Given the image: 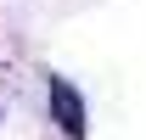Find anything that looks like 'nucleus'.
<instances>
[{"instance_id":"obj_1","label":"nucleus","mask_w":146,"mask_h":140,"mask_svg":"<svg viewBox=\"0 0 146 140\" xmlns=\"http://www.w3.org/2000/svg\"><path fill=\"white\" fill-rule=\"evenodd\" d=\"M51 118L68 129V140H84V101L68 79H51Z\"/></svg>"}]
</instances>
